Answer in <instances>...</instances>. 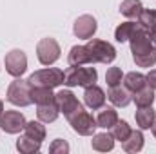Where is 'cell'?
Here are the masks:
<instances>
[{
    "instance_id": "cell-3",
    "label": "cell",
    "mask_w": 156,
    "mask_h": 154,
    "mask_svg": "<svg viewBox=\"0 0 156 154\" xmlns=\"http://www.w3.org/2000/svg\"><path fill=\"white\" fill-rule=\"evenodd\" d=\"M66 78H64V83L67 87H89L93 83H96L98 80V73L94 67H82V65H76V67H69L66 73Z\"/></svg>"
},
{
    "instance_id": "cell-17",
    "label": "cell",
    "mask_w": 156,
    "mask_h": 154,
    "mask_svg": "<svg viewBox=\"0 0 156 154\" xmlns=\"http://www.w3.org/2000/svg\"><path fill=\"white\" fill-rule=\"evenodd\" d=\"M67 64L73 65V67L91 64V58H89L87 47H85V45H73L71 51H69V54H67Z\"/></svg>"
},
{
    "instance_id": "cell-24",
    "label": "cell",
    "mask_w": 156,
    "mask_h": 154,
    "mask_svg": "<svg viewBox=\"0 0 156 154\" xmlns=\"http://www.w3.org/2000/svg\"><path fill=\"white\" fill-rule=\"evenodd\" d=\"M136 24H138V22H133V20L122 22L116 29H115V38H116V42H120V44L129 42L131 35H133V33H134V29H136Z\"/></svg>"
},
{
    "instance_id": "cell-2",
    "label": "cell",
    "mask_w": 156,
    "mask_h": 154,
    "mask_svg": "<svg viewBox=\"0 0 156 154\" xmlns=\"http://www.w3.org/2000/svg\"><path fill=\"white\" fill-rule=\"evenodd\" d=\"M87 53L91 58V64H113L116 58V49L113 44L100 38H89L87 44Z\"/></svg>"
},
{
    "instance_id": "cell-4",
    "label": "cell",
    "mask_w": 156,
    "mask_h": 154,
    "mask_svg": "<svg viewBox=\"0 0 156 154\" xmlns=\"http://www.w3.org/2000/svg\"><path fill=\"white\" fill-rule=\"evenodd\" d=\"M31 89H33V85L27 80L15 78L7 87V102L16 105V107H27L29 103H33Z\"/></svg>"
},
{
    "instance_id": "cell-10",
    "label": "cell",
    "mask_w": 156,
    "mask_h": 154,
    "mask_svg": "<svg viewBox=\"0 0 156 154\" xmlns=\"http://www.w3.org/2000/svg\"><path fill=\"white\" fill-rule=\"evenodd\" d=\"M26 118L20 111H4L0 116V127L7 134H18L26 127Z\"/></svg>"
},
{
    "instance_id": "cell-16",
    "label": "cell",
    "mask_w": 156,
    "mask_h": 154,
    "mask_svg": "<svg viewBox=\"0 0 156 154\" xmlns=\"http://www.w3.org/2000/svg\"><path fill=\"white\" fill-rule=\"evenodd\" d=\"M134 118H136V125L142 131H145V129H151L154 125L156 113H154V109H153V105H149V107H138Z\"/></svg>"
},
{
    "instance_id": "cell-22",
    "label": "cell",
    "mask_w": 156,
    "mask_h": 154,
    "mask_svg": "<svg viewBox=\"0 0 156 154\" xmlns=\"http://www.w3.org/2000/svg\"><path fill=\"white\" fill-rule=\"evenodd\" d=\"M133 102L136 103V107H149V105H153V102H154V89H151L147 85V87L136 91L133 94Z\"/></svg>"
},
{
    "instance_id": "cell-21",
    "label": "cell",
    "mask_w": 156,
    "mask_h": 154,
    "mask_svg": "<svg viewBox=\"0 0 156 154\" xmlns=\"http://www.w3.org/2000/svg\"><path fill=\"white\" fill-rule=\"evenodd\" d=\"M142 9H144V5H142L140 0H123V2L120 4V13H122L123 16L131 18V20L138 18L140 13H142Z\"/></svg>"
},
{
    "instance_id": "cell-5",
    "label": "cell",
    "mask_w": 156,
    "mask_h": 154,
    "mask_svg": "<svg viewBox=\"0 0 156 154\" xmlns=\"http://www.w3.org/2000/svg\"><path fill=\"white\" fill-rule=\"evenodd\" d=\"M64 71L62 69H56V67H47V69H40L35 71L31 76L27 78V82L33 85V87H58L64 83Z\"/></svg>"
},
{
    "instance_id": "cell-30",
    "label": "cell",
    "mask_w": 156,
    "mask_h": 154,
    "mask_svg": "<svg viewBox=\"0 0 156 154\" xmlns=\"http://www.w3.org/2000/svg\"><path fill=\"white\" fill-rule=\"evenodd\" d=\"M49 152L51 154H67L69 152V143L66 140H55L49 145Z\"/></svg>"
},
{
    "instance_id": "cell-13",
    "label": "cell",
    "mask_w": 156,
    "mask_h": 154,
    "mask_svg": "<svg viewBox=\"0 0 156 154\" xmlns=\"http://www.w3.org/2000/svg\"><path fill=\"white\" fill-rule=\"evenodd\" d=\"M107 96H109L111 103L116 105V107H127L133 102V93L125 85L122 87V83L120 85H115V87H109V94Z\"/></svg>"
},
{
    "instance_id": "cell-14",
    "label": "cell",
    "mask_w": 156,
    "mask_h": 154,
    "mask_svg": "<svg viewBox=\"0 0 156 154\" xmlns=\"http://www.w3.org/2000/svg\"><path fill=\"white\" fill-rule=\"evenodd\" d=\"M91 147L98 152H109L115 149V138L111 132H100V134H93L91 140Z\"/></svg>"
},
{
    "instance_id": "cell-32",
    "label": "cell",
    "mask_w": 156,
    "mask_h": 154,
    "mask_svg": "<svg viewBox=\"0 0 156 154\" xmlns=\"http://www.w3.org/2000/svg\"><path fill=\"white\" fill-rule=\"evenodd\" d=\"M149 31V37H151V42L154 44V47H156V27L154 29H147Z\"/></svg>"
},
{
    "instance_id": "cell-31",
    "label": "cell",
    "mask_w": 156,
    "mask_h": 154,
    "mask_svg": "<svg viewBox=\"0 0 156 154\" xmlns=\"http://www.w3.org/2000/svg\"><path fill=\"white\" fill-rule=\"evenodd\" d=\"M145 76H147V85L156 91V69H151V73L145 75Z\"/></svg>"
},
{
    "instance_id": "cell-1",
    "label": "cell",
    "mask_w": 156,
    "mask_h": 154,
    "mask_svg": "<svg viewBox=\"0 0 156 154\" xmlns=\"http://www.w3.org/2000/svg\"><path fill=\"white\" fill-rule=\"evenodd\" d=\"M129 44H131L133 60L138 67H153L156 64V47L151 42L147 27H144L142 24H136V29L131 35Z\"/></svg>"
},
{
    "instance_id": "cell-33",
    "label": "cell",
    "mask_w": 156,
    "mask_h": 154,
    "mask_svg": "<svg viewBox=\"0 0 156 154\" xmlns=\"http://www.w3.org/2000/svg\"><path fill=\"white\" fill-rule=\"evenodd\" d=\"M151 129H153V136H154V138H156V121H154V125H153Z\"/></svg>"
},
{
    "instance_id": "cell-15",
    "label": "cell",
    "mask_w": 156,
    "mask_h": 154,
    "mask_svg": "<svg viewBox=\"0 0 156 154\" xmlns=\"http://www.w3.org/2000/svg\"><path fill=\"white\" fill-rule=\"evenodd\" d=\"M144 142H145V138H144V132L142 131H131L129 138L122 142V149L125 152L136 154L144 149Z\"/></svg>"
},
{
    "instance_id": "cell-34",
    "label": "cell",
    "mask_w": 156,
    "mask_h": 154,
    "mask_svg": "<svg viewBox=\"0 0 156 154\" xmlns=\"http://www.w3.org/2000/svg\"><path fill=\"white\" fill-rule=\"evenodd\" d=\"M2 113H4V103H2V100H0V116H2Z\"/></svg>"
},
{
    "instance_id": "cell-7",
    "label": "cell",
    "mask_w": 156,
    "mask_h": 154,
    "mask_svg": "<svg viewBox=\"0 0 156 154\" xmlns=\"http://www.w3.org/2000/svg\"><path fill=\"white\" fill-rule=\"evenodd\" d=\"M60 44L55 38H42L37 44V56L42 65H53L60 58Z\"/></svg>"
},
{
    "instance_id": "cell-11",
    "label": "cell",
    "mask_w": 156,
    "mask_h": 154,
    "mask_svg": "<svg viewBox=\"0 0 156 154\" xmlns=\"http://www.w3.org/2000/svg\"><path fill=\"white\" fill-rule=\"evenodd\" d=\"M98 29V24H96V18L93 15H82L75 20V26H73V33L76 38L82 40H89L94 37Z\"/></svg>"
},
{
    "instance_id": "cell-23",
    "label": "cell",
    "mask_w": 156,
    "mask_h": 154,
    "mask_svg": "<svg viewBox=\"0 0 156 154\" xmlns=\"http://www.w3.org/2000/svg\"><path fill=\"white\" fill-rule=\"evenodd\" d=\"M40 145H42V142H37V140H33V138H29V136H20V138L16 140V149H18V152H22V154L38 152Z\"/></svg>"
},
{
    "instance_id": "cell-28",
    "label": "cell",
    "mask_w": 156,
    "mask_h": 154,
    "mask_svg": "<svg viewBox=\"0 0 156 154\" xmlns=\"http://www.w3.org/2000/svg\"><path fill=\"white\" fill-rule=\"evenodd\" d=\"M136 22L142 24L147 29H154L156 27V9H145L144 7L142 13H140V16L136 18Z\"/></svg>"
},
{
    "instance_id": "cell-25",
    "label": "cell",
    "mask_w": 156,
    "mask_h": 154,
    "mask_svg": "<svg viewBox=\"0 0 156 154\" xmlns=\"http://www.w3.org/2000/svg\"><path fill=\"white\" fill-rule=\"evenodd\" d=\"M31 100H33L37 105L55 102L53 89H51V87H33V89H31Z\"/></svg>"
},
{
    "instance_id": "cell-26",
    "label": "cell",
    "mask_w": 156,
    "mask_h": 154,
    "mask_svg": "<svg viewBox=\"0 0 156 154\" xmlns=\"http://www.w3.org/2000/svg\"><path fill=\"white\" fill-rule=\"evenodd\" d=\"M24 131H26V136H29V138H33V140H37V142H44L45 140V127L42 125V121H27L26 123V127H24Z\"/></svg>"
},
{
    "instance_id": "cell-9",
    "label": "cell",
    "mask_w": 156,
    "mask_h": 154,
    "mask_svg": "<svg viewBox=\"0 0 156 154\" xmlns=\"http://www.w3.org/2000/svg\"><path fill=\"white\" fill-rule=\"evenodd\" d=\"M67 121L71 123L73 131L78 132L80 136H93L94 131H96V127H98L96 118L91 114V113H87V111H80L75 116H71Z\"/></svg>"
},
{
    "instance_id": "cell-12",
    "label": "cell",
    "mask_w": 156,
    "mask_h": 154,
    "mask_svg": "<svg viewBox=\"0 0 156 154\" xmlns=\"http://www.w3.org/2000/svg\"><path fill=\"white\" fill-rule=\"evenodd\" d=\"M83 102H85V105H87L89 109H93V111L102 109V107L105 105V93H104V89L98 87L96 83L85 87V91H83Z\"/></svg>"
},
{
    "instance_id": "cell-29",
    "label": "cell",
    "mask_w": 156,
    "mask_h": 154,
    "mask_svg": "<svg viewBox=\"0 0 156 154\" xmlns=\"http://www.w3.org/2000/svg\"><path fill=\"white\" fill-rule=\"evenodd\" d=\"M105 82L109 87H115V85H120L123 82V73L120 67H109L107 73H105Z\"/></svg>"
},
{
    "instance_id": "cell-6",
    "label": "cell",
    "mask_w": 156,
    "mask_h": 154,
    "mask_svg": "<svg viewBox=\"0 0 156 154\" xmlns=\"http://www.w3.org/2000/svg\"><path fill=\"white\" fill-rule=\"evenodd\" d=\"M55 102H56V105H58V111L66 116L67 120H69L71 116H75L76 113L83 111V105L78 102V98L75 96V93L69 91V89L58 91V93L55 94Z\"/></svg>"
},
{
    "instance_id": "cell-18",
    "label": "cell",
    "mask_w": 156,
    "mask_h": 154,
    "mask_svg": "<svg viewBox=\"0 0 156 154\" xmlns=\"http://www.w3.org/2000/svg\"><path fill=\"white\" fill-rule=\"evenodd\" d=\"M60 114L56 102H49V103H40L37 107V116L42 123H53Z\"/></svg>"
},
{
    "instance_id": "cell-19",
    "label": "cell",
    "mask_w": 156,
    "mask_h": 154,
    "mask_svg": "<svg viewBox=\"0 0 156 154\" xmlns=\"http://www.w3.org/2000/svg\"><path fill=\"white\" fill-rule=\"evenodd\" d=\"M123 85H125L133 94H134L136 91H140V89L147 87V76H145V75H142V73H136V71L127 73V75L123 76Z\"/></svg>"
},
{
    "instance_id": "cell-8",
    "label": "cell",
    "mask_w": 156,
    "mask_h": 154,
    "mask_svg": "<svg viewBox=\"0 0 156 154\" xmlns=\"http://www.w3.org/2000/svg\"><path fill=\"white\" fill-rule=\"evenodd\" d=\"M5 64V71L7 75H11L13 78H20L26 71H27V56L22 49H13L5 54L4 58Z\"/></svg>"
},
{
    "instance_id": "cell-27",
    "label": "cell",
    "mask_w": 156,
    "mask_h": 154,
    "mask_svg": "<svg viewBox=\"0 0 156 154\" xmlns=\"http://www.w3.org/2000/svg\"><path fill=\"white\" fill-rule=\"evenodd\" d=\"M131 125L125 121V120H118L116 123L111 127V134H113V138L118 140V142H123V140H127L129 138V134H131Z\"/></svg>"
},
{
    "instance_id": "cell-20",
    "label": "cell",
    "mask_w": 156,
    "mask_h": 154,
    "mask_svg": "<svg viewBox=\"0 0 156 154\" xmlns=\"http://www.w3.org/2000/svg\"><path fill=\"white\" fill-rule=\"evenodd\" d=\"M116 121H118V113L115 111V107H102L100 114L96 118L98 127H102V129H111Z\"/></svg>"
}]
</instances>
